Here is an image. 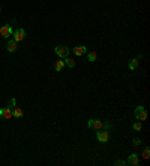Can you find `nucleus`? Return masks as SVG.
I'll use <instances>...</instances> for the list:
<instances>
[{
  "label": "nucleus",
  "instance_id": "nucleus-1",
  "mask_svg": "<svg viewBox=\"0 0 150 166\" xmlns=\"http://www.w3.org/2000/svg\"><path fill=\"white\" fill-rule=\"evenodd\" d=\"M134 115H135V118H137V120H140V121L147 120V111H146V108H144V106H141V105L135 108Z\"/></svg>",
  "mask_w": 150,
  "mask_h": 166
},
{
  "label": "nucleus",
  "instance_id": "nucleus-2",
  "mask_svg": "<svg viewBox=\"0 0 150 166\" xmlns=\"http://www.w3.org/2000/svg\"><path fill=\"white\" fill-rule=\"evenodd\" d=\"M87 126H89V129L101 130V129H104V127H105V123H104V121H101V120H98V118H92V120H89Z\"/></svg>",
  "mask_w": 150,
  "mask_h": 166
},
{
  "label": "nucleus",
  "instance_id": "nucleus-3",
  "mask_svg": "<svg viewBox=\"0 0 150 166\" xmlns=\"http://www.w3.org/2000/svg\"><path fill=\"white\" fill-rule=\"evenodd\" d=\"M54 53H56L59 57L66 59V57L69 56V48H68V47H65V45H57V47L54 48Z\"/></svg>",
  "mask_w": 150,
  "mask_h": 166
},
{
  "label": "nucleus",
  "instance_id": "nucleus-4",
  "mask_svg": "<svg viewBox=\"0 0 150 166\" xmlns=\"http://www.w3.org/2000/svg\"><path fill=\"white\" fill-rule=\"evenodd\" d=\"M12 33H14V30H12V27L9 24L0 27V36L2 38H9V36H12Z\"/></svg>",
  "mask_w": 150,
  "mask_h": 166
},
{
  "label": "nucleus",
  "instance_id": "nucleus-5",
  "mask_svg": "<svg viewBox=\"0 0 150 166\" xmlns=\"http://www.w3.org/2000/svg\"><path fill=\"white\" fill-rule=\"evenodd\" d=\"M12 36H14V41H15V42H21V41L26 38V30H24V29H17V30H14Z\"/></svg>",
  "mask_w": 150,
  "mask_h": 166
},
{
  "label": "nucleus",
  "instance_id": "nucleus-6",
  "mask_svg": "<svg viewBox=\"0 0 150 166\" xmlns=\"http://www.w3.org/2000/svg\"><path fill=\"white\" fill-rule=\"evenodd\" d=\"M96 139H98L99 142H107V141L110 139V133L107 132V129H105V130L101 129V130L96 133Z\"/></svg>",
  "mask_w": 150,
  "mask_h": 166
},
{
  "label": "nucleus",
  "instance_id": "nucleus-7",
  "mask_svg": "<svg viewBox=\"0 0 150 166\" xmlns=\"http://www.w3.org/2000/svg\"><path fill=\"white\" fill-rule=\"evenodd\" d=\"M0 117H2V118H5V120H9V118H12L14 115H12V111H11V108H2V109H0Z\"/></svg>",
  "mask_w": 150,
  "mask_h": 166
},
{
  "label": "nucleus",
  "instance_id": "nucleus-8",
  "mask_svg": "<svg viewBox=\"0 0 150 166\" xmlns=\"http://www.w3.org/2000/svg\"><path fill=\"white\" fill-rule=\"evenodd\" d=\"M126 163H128V165H132V166H138V165H140V159H138L137 154H131V156L128 157Z\"/></svg>",
  "mask_w": 150,
  "mask_h": 166
},
{
  "label": "nucleus",
  "instance_id": "nucleus-9",
  "mask_svg": "<svg viewBox=\"0 0 150 166\" xmlns=\"http://www.w3.org/2000/svg\"><path fill=\"white\" fill-rule=\"evenodd\" d=\"M74 53H75L77 56H83V54L87 53V47H84V45H77V47L74 48Z\"/></svg>",
  "mask_w": 150,
  "mask_h": 166
},
{
  "label": "nucleus",
  "instance_id": "nucleus-10",
  "mask_svg": "<svg viewBox=\"0 0 150 166\" xmlns=\"http://www.w3.org/2000/svg\"><path fill=\"white\" fill-rule=\"evenodd\" d=\"M140 60H141V56H138V57L132 59V60L129 62V69H131V70H135V69H137V66L140 64Z\"/></svg>",
  "mask_w": 150,
  "mask_h": 166
},
{
  "label": "nucleus",
  "instance_id": "nucleus-11",
  "mask_svg": "<svg viewBox=\"0 0 150 166\" xmlns=\"http://www.w3.org/2000/svg\"><path fill=\"white\" fill-rule=\"evenodd\" d=\"M17 44H18V42H15L14 39L9 41V42L6 44V50H8L9 53H15V51H17Z\"/></svg>",
  "mask_w": 150,
  "mask_h": 166
},
{
  "label": "nucleus",
  "instance_id": "nucleus-12",
  "mask_svg": "<svg viewBox=\"0 0 150 166\" xmlns=\"http://www.w3.org/2000/svg\"><path fill=\"white\" fill-rule=\"evenodd\" d=\"M65 64H66L68 67H75V66H77V63H75V60H74L72 57H69V56H68V57L65 59Z\"/></svg>",
  "mask_w": 150,
  "mask_h": 166
},
{
  "label": "nucleus",
  "instance_id": "nucleus-13",
  "mask_svg": "<svg viewBox=\"0 0 150 166\" xmlns=\"http://www.w3.org/2000/svg\"><path fill=\"white\" fill-rule=\"evenodd\" d=\"M63 66H65V62H63V60H57V62L54 63V69H56L57 72H60V70L63 69Z\"/></svg>",
  "mask_w": 150,
  "mask_h": 166
},
{
  "label": "nucleus",
  "instance_id": "nucleus-14",
  "mask_svg": "<svg viewBox=\"0 0 150 166\" xmlns=\"http://www.w3.org/2000/svg\"><path fill=\"white\" fill-rule=\"evenodd\" d=\"M12 115H14V117H17V118L23 117V109H21V108H14V111H12Z\"/></svg>",
  "mask_w": 150,
  "mask_h": 166
},
{
  "label": "nucleus",
  "instance_id": "nucleus-15",
  "mask_svg": "<svg viewBox=\"0 0 150 166\" xmlns=\"http://www.w3.org/2000/svg\"><path fill=\"white\" fill-rule=\"evenodd\" d=\"M96 57H98V56H96V53H95V51L87 54V59H89V62H92V63H93V62H96Z\"/></svg>",
  "mask_w": 150,
  "mask_h": 166
},
{
  "label": "nucleus",
  "instance_id": "nucleus-16",
  "mask_svg": "<svg viewBox=\"0 0 150 166\" xmlns=\"http://www.w3.org/2000/svg\"><path fill=\"white\" fill-rule=\"evenodd\" d=\"M149 157H150V148H149V147H146V148L143 150V159H146V160H147Z\"/></svg>",
  "mask_w": 150,
  "mask_h": 166
},
{
  "label": "nucleus",
  "instance_id": "nucleus-17",
  "mask_svg": "<svg viewBox=\"0 0 150 166\" xmlns=\"http://www.w3.org/2000/svg\"><path fill=\"white\" fill-rule=\"evenodd\" d=\"M132 127H134V130L140 132V130H141V127H143V126H141V121H137V123H134V124H132Z\"/></svg>",
  "mask_w": 150,
  "mask_h": 166
},
{
  "label": "nucleus",
  "instance_id": "nucleus-18",
  "mask_svg": "<svg viewBox=\"0 0 150 166\" xmlns=\"http://www.w3.org/2000/svg\"><path fill=\"white\" fill-rule=\"evenodd\" d=\"M114 165H116V166H125V165H128V163H126L125 160H116Z\"/></svg>",
  "mask_w": 150,
  "mask_h": 166
},
{
  "label": "nucleus",
  "instance_id": "nucleus-19",
  "mask_svg": "<svg viewBox=\"0 0 150 166\" xmlns=\"http://www.w3.org/2000/svg\"><path fill=\"white\" fill-rule=\"evenodd\" d=\"M132 142H134V147H140V144H141V139H140V138H135Z\"/></svg>",
  "mask_w": 150,
  "mask_h": 166
},
{
  "label": "nucleus",
  "instance_id": "nucleus-20",
  "mask_svg": "<svg viewBox=\"0 0 150 166\" xmlns=\"http://www.w3.org/2000/svg\"><path fill=\"white\" fill-rule=\"evenodd\" d=\"M9 108H15V99H11V100H9Z\"/></svg>",
  "mask_w": 150,
  "mask_h": 166
},
{
  "label": "nucleus",
  "instance_id": "nucleus-21",
  "mask_svg": "<svg viewBox=\"0 0 150 166\" xmlns=\"http://www.w3.org/2000/svg\"><path fill=\"white\" fill-rule=\"evenodd\" d=\"M0 14H2V8H0Z\"/></svg>",
  "mask_w": 150,
  "mask_h": 166
}]
</instances>
